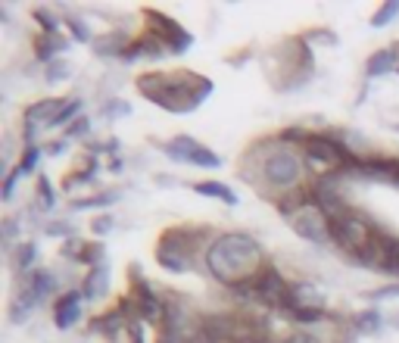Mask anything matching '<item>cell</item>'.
I'll return each mask as SVG.
<instances>
[{
	"label": "cell",
	"mask_w": 399,
	"mask_h": 343,
	"mask_svg": "<svg viewBox=\"0 0 399 343\" xmlns=\"http://www.w3.org/2000/svg\"><path fill=\"white\" fill-rule=\"evenodd\" d=\"M147 22H150V25H159V28H150V35H156V38L163 41L169 50H175V54H178V50L191 47V35H187L175 19L163 16V13H147Z\"/></svg>",
	"instance_id": "8992f818"
},
{
	"label": "cell",
	"mask_w": 399,
	"mask_h": 343,
	"mask_svg": "<svg viewBox=\"0 0 399 343\" xmlns=\"http://www.w3.org/2000/svg\"><path fill=\"white\" fill-rule=\"evenodd\" d=\"M393 66H396V54H390V50H377L372 60H368V75H372V78L387 75Z\"/></svg>",
	"instance_id": "4fadbf2b"
},
{
	"label": "cell",
	"mask_w": 399,
	"mask_h": 343,
	"mask_svg": "<svg viewBox=\"0 0 399 343\" xmlns=\"http://www.w3.org/2000/svg\"><path fill=\"white\" fill-rule=\"evenodd\" d=\"M25 287L41 300V297H47V294H53V290H56V278L50 272H34L32 278H28Z\"/></svg>",
	"instance_id": "7c38bea8"
},
{
	"label": "cell",
	"mask_w": 399,
	"mask_h": 343,
	"mask_svg": "<svg viewBox=\"0 0 399 343\" xmlns=\"http://www.w3.org/2000/svg\"><path fill=\"white\" fill-rule=\"evenodd\" d=\"M372 235H374L372 225L362 222V218L355 213H350V209L340 213V216H334V218H328V237H334L340 250L353 253V256H362V250L368 247Z\"/></svg>",
	"instance_id": "3957f363"
},
{
	"label": "cell",
	"mask_w": 399,
	"mask_h": 343,
	"mask_svg": "<svg viewBox=\"0 0 399 343\" xmlns=\"http://www.w3.org/2000/svg\"><path fill=\"white\" fill-rule=\"evenodd\" d=\"M110 228H113V218H97L94 222V235H106Z\"/></svg>",
	"instance_id": "836d02e7"
},
{
	"label": "cell",
	"mask_w": 399,
	"mask_h": 343,
	"mask_svg": "<svg viewBox=\"0 0 399 343\" xmlns=\"http://www.w3.org/2000/svg\"><path fill=\"white\" fill-rule=\"evenodd\" d=\"M38 197H41V206H44V209H53V187L47 185V178L38 181Z\"/></svg>",
	"instance_id": "484cf974"
},
{
	"label": "cell",
	"mask_w": 399,
	"mask_h": 343,
	"mask_svg": "<svg viewBox=\"0 0 399 343\" xmlns=\"http://www.w3.org/2000/svg\"><path fill=\"white\" fill-rule=\"evenodd\" d=\"M19 175H23V169H16V172L6 175V181H4V200H10V197H13V187H16Z\"/></svg>",
	"instance_id": "f1b7e54d"
},
{
	"label": "cell",
	"mask_w": 399,
	"mask_h": 343,
	"mask_svg": "<svg viewBox=\"0 0 399 343\" xmlns=\"http://www.w3.org/2000/svg\"><path fill=\"white\" fill-rule=\"evenodd\" d=\"M219 343H241V340H234V337H228V340H219Z\"/></svg>",
	"instance_id": "8d00e7d4"
},
{
	"label": "cell",
	"mask_w": 399,
	"mask_h": 343,
	"mask_svg": "<svg viewBox=\"0 0 399 343\" xmlns=\"http://www.w3.org/2000/svg\"><path fill=\"white\" fill-rule=\"evenodd\" d=\"M259 262V247L253 237L246 235H224L213 244V250L206 253V266L209 272L219 281L228 284H243L253 278V268Z\"/></svg>",
	"instance_id": "7a4b0ae2"
},
{
	"label": "cell",
	"mask_w": 399,
	"mask_h": 343,
	"mask_svg": "<svg viewBox=\"0 0 399 343\" xmlns=\"http://www.w3.org/2000/svg\"><path fill=\"white\" fill-rule=\"evenodd\" d=\"M38 156H41L38 147H28L25 156H23V163H19V169H23V172H32L34 166H38Z\"/></svg>",
	"instance_id": "4316f807"
},
{
	"label": "cell",
	"mask_w": 399,
	"mask_h": 343,
	"mask_svg": "<svg viewBox=\"0 0 399 343\" xmlns=\"http://www.w3.org/2000/svg\"><path fill=\"white\" fill-rule=\"evenodd\" d=\"M293 318H296V322L312 325V322H318V318H322V309H315V306H296V309H293Z\"/></svg>",
	"instance_id": "7402d4cb"
},
{
	"label": "cell",
	"mask_w": 399,
	"mask_h": 343,
	"mask_svg": "<svg viewBox=\"0 0 399 343\" xmlns=\"http://www.w3.org/2000/svg\"><path fill=\"white\" fill-rule=\"evenodd\" d=\"M396 13H399V4H384V6H381V10H377V13H374V16H372V25H374V28H381V25H387V22H390V19H393V16H396Z\"/></svg>",
	"instance_id": "d6986e66"
},
{
	"label": "cell",
	"mask_w": 399,
	"mask_h": 343,
	"mask_svg": "<svg viewBox=\"0 0 399 343\" xmlns=\"http://www.w3.org/2000/svg\"><path fill=\"white\" fill-rule=\"evenodd\" d=\"M355 325H359V331H365V334H372L381 328V316L377 312H362L359 318H355Z\"/></svg>",
	"instance_id": "44dd1931"
},
{
	"label": "cell",
	"mask_w": 399,
	"mask_h": 343,
	"mask_svg": "<svg viewBox=\"0 0 399 343\" xmlns=\"http://www.w3.org/2000/svg\"><path fill=\"white\" fill-rule=\"evenodd\" d=\"M106 290V268H100V272L91 275L88 287H84V297H100Z\"/></svg>",
	"instance_id": "ac0fdd59"
},
{
	"label": "cell",
	"mask_w": 399,
	"mask_h": 343,
	"mask_svg": "<svg viewBox=\"0 0 399 343\" xmlns=\"http://www.w3.org/2000/svg\"><path fill=\"white\" fill-rule=\"evenodd\" d=\"M134 294L141 297V303H137V306H141V316L150 318L153 325L163 322V318H165V306L159 303V297L153 294V290H150L144 281H134Z\"/></svg>",
	"instance_id": "9c48e42d"
},
{
	"label": "cell",
	"mask_w": 399,
	"mask_h": 343,
	"mask_svg": "<svg viewBox=\"0 0 399 343\" xmlns=\"http://www.w3.org/2000/svg\"><path fill=\"white\" fill-rule=\"evenodd\" d=\"M66 135H69V137H84V135H88V119H78V122H72Z\"/></svg>",
	"instance_id": "4dcf8cb0"
},
{
	"label": "cell",
	"mask_w": 399,
	"mask_h": 343,
	"mask_svg": "<svg viewBox=\"0 0 399 343\" xmlns=\"http://www.w3.org/2000/svg\"><path fill=\"white\" fill-rule=\"evenodd\" d=\"M281 343H318V340L312 337L309 331H293V334H290V337H284Z\"/></svg>",
	"instance_id": "f546056e"
},
{
	"label": "cell",
	"mask_w": 399,
	"mask_h": 343,
	"mask_svg": "<svg viewBox=\"0 0 399 343\" xmlns=\"http://www.w3.org/2000/svg\"><path fill=\"white\" fill-rule=\"evenodd\" d=\"M34 300H38V297H34L32 290L25 287V294L19 297V300H16V306H13V312H10V316H13V322H23V318L28 316V312L34 309Z\"/></svg>",
	"instance_id": "e0dca14e"
},
{
	"label": "cell",
	"mask_w": 399,
	"mask_h": 343,
	"mask_svg": "<svg viewBox=\"0 0 399 343\" xmlns=\"http://www.w3.org/2000/svg\"><path fill=\"white\" fill-rule=\"evenodd\" d=\"M32 262H34V244H23L19 247V256H16V268L19 272H25Z\"/></svg>",
	"instance_id": "cb8c5ba5"
},
{
	"label": "cell",
	"mask_w": 399,
	"mask_h": 343,
	"mask_svg": "<svg viewBox=\"0 0 399 343\" xmlns=\"http://www.w3.org/2000/svg\"><path fill=\"white\" fill-rule=\"evenodd\" d=\"M47 235H69V225H50Z\"/></svg>",
	"instance_id": "d590c367"
},
{
	"label": "cell",
	"mask_w": 399,
	"mask_h": 343,
	"mask_svg": "<svg viewBox=\"0 0 399 343\" xmlns=\"http://www.w3.org/2000/svg\"><path fill=\"white\" fill-rule=\"evenodd\" d=\"M396 131H399V128H396Z\"/></svg>",
	"instance_id": "74e56055"
},
{
	"label": "cell",
	"mask_w": 399,
	"mask_h": 343,
	"mask_svg": "<svg viewBox=\"0 0 399 343\" xmlns=\"http://www.w3.org/2000/svg\"><path fill=\"white\" fill-rule=\"evenodd\" d=\"M34 19H38L41 25H44V32H47V35H56V32H60V22H56L53 13H47V10H34Z\"/></svg>",
	"instance_id": "603a6c76"
},
{
	"label": "cell",
	"mask_w": 399,
	"mask_h": 343,
	"mask_svg": "<svg viewBox=\"0 0 399 343\" xmlns=\"http://www.w3.org/2000/svg\"><path fill=\"white\" fill-rule=\"evenodd\" d=\"M66 75H69V66L66 63L53 60V63L47 66V82H66Z\"/></svg>",
	"instance_id": "d4e9b609"
},
{
	"label": "cell",
	"mask_w": 399,
	"mask_h": 343,
	"mask_svg": "<svg viewBox=\"0 0 399 343\" xmlns=\"http://www.w3.org/2000/svg\"><path fill=\"white\" fill-rule=\"evenodd\" d=\"M82 294H75V290H72V294H66V297H60V303L53 306V322H56V328H63V331H66V328H72L78 322V316H82Z\"/></svg>",
	"instance_id": "ba28073f"
},
{
	"label": "cell",
	"mask_w": 399,
	"mask_h": 343,
	"mask_svg": "<svg viewBox=\"0 0 399 343\" xmlns=\"http://www.w3.org/2000/svg\"><path fill=\"white\" fill-rule=\"evenodd\" d=\"M115 325H122V309H115V312H110V316H103V318H97V322H94V328H97V331H115ZM125 328V325H122Z\"/></svg>",
	"instance_id": "ffe728a7"
},
{
	"label": "cell",
	"mask_w": 399,
	"mask_h": 343,
	"mask_svg": "<svg viewBox=\"0 0 399 343\" xmlns=\"http://www.w3.org/2000/svg\"><path fill=\"white\" fill-rule=\"evenodd\" d=\"M125 35L122 32H110V35H103V38L97 41V54L100 56H113V54H125Z\"/></svg>",
	"instance_id": "5bb4252c"
},
{
	"label": "cell",
	"mask_w": 399,
	"mask_h": 343,
	"mask_svg": "<svg viewBox=\"0 0 399 343\" xmlns=\"http://www.w3.org/2000/svg\"><path fill=\"white\" fill-rule=\"evenodd\" d=\"M197 194L219 197V200H224V203H228V206H234V203H237V194L231 191V187L219 185V181H203V185H197Z\"/></svg>",
	"instance_id": "9a60e30c"
},
{
	"label": "cell",
	"mask_w": 399,
	"mask_h": 343,
	"mask_svg": "<svg viewBox=\"0 0 399 343\" xmlns=\"http://www.w3.org/2000/svg\"><path fill=\"white\" fill-rule=\"evenodd\" d=\"M78 109H82V100H66V106H63V113L56 116V122H66L69 116L78 113ZM56 122H53V125H56Z\"/></svg>",
	"instance_id": "83f0119b"
},
{
	"label": "cell",
	"mask_w": 399,
	"mask_h": 343,
	"mask_svg": "<svg viewBox=\"0 0 399 343\" xmlns=\"http://www.w3.org/2000/svg\"><path fill=\"white\" fill-rule=\"evenodd\" d=\"M262 175L272 181L274 187H293L296 181H300L303 169H300V159H296L290 150H278V153H272V156L265 159Z\"/></svg>",
	"instance_id": "5b68a950"
},
{
	"label": "cell",
	"mask_w": 399,
	"mask_h": 343,
	"mask_svg": "<svg viewBox=\"0 0 399 343\" xmlns=\"http://www.w3.org/2000/svg\"><path fill=\"white\" fill-rule=\"evenodd\" d=\"M34 50H38L41 60H50V63H53V56L60 54V50H66V41H63L60 35H41V38L34 41Z\"/></svg>",
	"instance_id": "8fae6325"
},
{
	"label": "cell",
	"mask_w": 399,
	"mask_h": 343,
	"mask_svg": "<svg viewBox=\"0 0 399 343\" xmlns=\"http://www.w3.org/2000/svg\"><path fill=\"white\" fill-rule=\"evenodd\" d=\"M187 163L203 166V169H219V166H222V159L215 156V153L209 150V147H200V144H197V147H194V153H191V156H187Z\"/></svg>",
	"instance_id": "2e32d148"
},
{
	"label": "cell",
	"mask_w": 399,
	"mask_h": 343,
	"mask_svg": "<svg viewBox=\"0 0 399 343\" xmlns=\"http://www.w3.org/2000/svg\"><path fill=\"white\" fill-rule=\"evenodd\" d=\"M144 97L156 100L163 109H172V113H191L197 104L213 94V85H209V78L203 75H194V72H181V75H163V72H156V75H144L141 82H137Z\"/></svg>",
	"instance_id": "6da1fadb"
},
{
	"label": "cell",
	"mask_w": 399,
	"mask_h": 343,
	"mask_svg": "<svg viewBox=\"0 0 399 343\" xmlns=\"http://www.w3.org/2000/svg\"><path fill=\"white\" fill-rule=\"evenodd\" d=\"M72 35H75L78 41H91L88 28H84V22H72Z\"/></svg>",
	"instance_id": "1f68e13d"
},
{
	"label": "cell",
	"mask_w": 399,
	"mask_h": 343,
	"mask_svg": "<svg viewBox=\"0 0 399 343\" xmlns=\"http://www.w3.org/2000/svg\"><path fill=\"white\" fill-rule=\"evenodd\" d=\"M63 106H66V100H41L38 106H32L25 113L28 122H38V119H47V122H56V116L63 113Z\"/></svg>",
	"instance_id": "30bf717a"
},
{
	"label": "cell",
	"mask_w": 399,
	"mask_h": 343,
	"mask_svg": "<svg viewBox=\"0 0 399 343\" xmlns=\"http://www.w3.org/2000/svg\"><path fill=\"white\" fill-rule=\"evenodd\" d=\"M372 300H381V297H399V284H390V287H384V290H377V294H368Z\"/></svg>",
	"instance_id": "d6a6232c"
},
{
	"label": "cell",
	"mask_w": 399,
	"mask_h": 343,
	"mask_svg": "<svg viewBox=\"0 0 399 343\" xmlns=\"http://www.w3.org/2000/svg\"><path fill=\"white\" fill-rule=\"evenodd\" d=\"M293 231L300 237L312 240V244H322L324 235H328V218H324V213L318 206H309V209H303V213L296 216V228Z\"/></svg>",
	"instance_id": "52a82bcc"
},
{
	"label": "cell",
	"mask_w": 399,
	"mask_h": 343,
	"mask_svg": "<svg viewBox=\"0 0 399 343\" xmlns=\"http://www.w3.org/2000/svg\"><path fill=\"white\" fill-rule=\"evenodd\" d=\"M128 334H132L134 343H144V331H141V322H132L128 325Z\"/></svg>",
	"instance_id": "e575fe53"
},
{
	"label": "cell",
	"mask_w": 399,
	"mask_h": 343,
	"mask_svg": "<svg viewBox=\"0 0 399 343\" xmlns=\"http://www.w3.org/2000/svg\"><path fill=\"white\" fill-rule=\"evenodd\" d=\"M306 153L315 163H324L328 169H350V166L355 163L353 159V153L343 147V144H337V141H331V137H324V135H306Z\"/></svg>",
	"instance_id": "277c9868"
}]
</instances>
